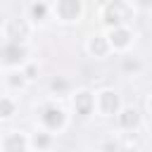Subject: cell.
<instances>
[{"mask_svg": "<svg viewBox=\"0 0 152 152\" xmlns=\"http://www.w3.org/2000/svg\"><path fill=\"white\" fill-rule=\"evenodd\" d=\"M88 107H90V97L83 93V95L78 97V109H81V114H88Z\"/></svg>", "mask_w": 152, "mask_h": 152, "instance_id": "cell-8", "label": "cell"}, {"mask_svg": "<svg viewBox=\"0 0 152 152\" xmlns=\"http://www.w3.org/2000/svg\"><path fill=\"white\" fill-rule=\"evenodd\" d=\"M43 14H45V7H43V5H33V17H36V19H40Z\"/></svg>", "mask_w": 152, "mask_h": 152, "instance_id": "cell-11", "label": "cell"}, {"mask_svg": "<svg viewBox=\"0 0 152 152\" xmlns=\"http://www.w3.org/2000/svg\"><path fill=\"white\" fill-rule=\"evenodd\" d=\"M5 55H7V62H17V59H21V48L12 45V48L5 50Z\"/></svg>", "mask_w": 152, "mask_h": 152, "instance_id": "cell-7", "label": "cell"}, {"mask_svg": "<svg viewBox=\"0 0 152 152\" xmlns=\"http://www.w3.org/2000/svg\"><path fill=\"white\" fill-rule=\"evenodd\" d=\"M93 50H97L100 55L104 52V45H102V40H97V43H93Z\"/></svg>", "mask_w": 152, "mask_h": 152, "instance_id": "cell-12", "label": "cell"}, {"mask_svg": "<svg viewBox=\"0 0 152 152\" xmlns=\"http://www.w3.org/2000/svg\"><path fill=\"white\" fill-rule=\"evenodd\" d=\"M7 150H10V152H21V150H24V140H21V135H12V138L7 140Z\"/></svg>", "mask_w": 152, "mask_h": 152, "instance_id": "cell-6", "label": "cell"}, {"mask_svg": "<svg viewBox=\"0 0 152 152\" xmlns=\"http://www.w3.org/2000/svg\"><path fill=\"white\" fill-rule=\"evenodd\" d=\"M114 107H116V97H114L112 93H102V109H104L107 114H112Z\"/></svg>", "mask_w": 152, "mask_h": 152, "instance_id": "cell-4", "label": "cell"}, {"mask_svg": "<svg viewBox=\"0 0 152 152\" xmlns=\"http://www.w3.org/2000/svg\"><path fill=\"white\" fill-rule=\"evenodd\" d=\"M59 14L64 19H74L78 14V0H62L59 2Z\"/></svg>", "mask_w": 152, "mask_h": 152, "instance_id": "cell-2", "label": "cell"}, {"mask_svg": "<svg viewBox=\"0 0 152 152\" xmlns=\"http://www.w3.org/2000/svg\"><path fill=\"white\" fill-rule=\"evenodd\" d=\"M36 145H48V138H45V135H40V138L36 135Z\"/></svg>", "mask_w": 152, "mask_h": 152, "instance_id": "cell-13", "label": "cell"}, {"mask_svg": "<svg viewBox=\"0 0 152 152\" xmlns=\"http://www.w3.org/2000/svg\"><path fill=\"white\" fill-rule=\"evenodd\" d=\"M0 112H2V116H10V112H12V104H10L7 100H2V102H0Z\"/></svg>", "mask_w": 152, "mask_h": 152, "instance_id": "cell-10", "label": "cell"}, {"mask_svg": "<svg viewBox=\"0 0 152 152\" xmlns=\"http://www.w3.org/2000/svg\"><path fill=\"white\" fill-rule=\"evenodd\" d=\"M112 38H114L116 45H126V43H128V33H126V31H116Z\"/></svg>", "mask_w": 152, "mask_h": 152, "instance_id": "cell-9", "label": "cell"}, {"mask_svg": "<svg viewBox=\"0 0 152 152\" xmlns=\"http://www.w3.org/2000/svg\"><path fill=\"white\" fill-rule=\"evenodd\" d=\"M135 121H138V112H135V109H126L124 116H121V124H124L126 128H131Z\"/></svg>", "mask_w": 152, "mask_h": 152, "instance_id": "cell-5", "label": "cell"}, {"mask_svg": "<svg viewBox=\"0 0 152 152\" xmlns=\"http://www.w3.org/2000/svg\"><path fill=\"white\" fill-rule=\"evenodd\" d=\"M124 19H128V7L124 2H114V5L107 7V21L109 24H119Z\"/></svg>", "mask_w": 152, "mask_h": 152, "instance_id": "cell-1", "label": "cell"}, {"mask_svg": "<svg viewBox=\"0 0 152 152\" xmlns=\"http://www.w3.org/2000/svg\"><path fill=\"white\" fill-rule=\"evenodd\" d=\"M150 107H152V102H150Z\"/></svg>", "mask_w": 152, "mask_h": 152, "instance_id": "cell-14", "label": "cell"}, {"mask_svg": "<svg viewBox=\"0 0 152 152\" xmlns=\"http://www.w3.org/2000/svg\"><path fill=\"white\" fill-rule=\"evenodd\" d=\"M43 121H45L50 128H57V126L62 124V112H59V109H55V107H50V109H45Z\"/></svg>", "mask_w": 152, "mask_h": 152, "instance_id": "cell-3", "label": "cell"}]
</instances>
